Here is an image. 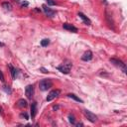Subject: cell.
Listing matches in <instances>:
<instances>
[{"mask_svg":"<svg viewBox=\"0 0 127 127\" xmlns=\"http://www.w3.org/2000/svg\"><path fill=\"white\" fill-rule=\"evenodd\" d=\"M53 87V82L51 80L49 79H46V80H41L40 83H39V87L42 91H46L48 90L49 88H51Z\"/></svg>","mask_w":127,"mask_h":127,"instance_id":"obj_1","label":"cell"},{"mask_svg":"<svg viewBox=\"0 0 127 127\" xmlns=\"http://www.w3.org/2000/svg\"><path fill=\"white\" fill-rule=\"evenodd\" d=\"M110 63L113 64V65L116 66V67H119L120 69L122 70V72H123L124 74H126V65H125L122 61L118 60V59H114V58H112V59H110Z\"/></svg>","mask_w":127,"mask_h":127,"instance_id":"obj_2","label":"cell"},{"mask_svg":"<svg viewBox=\"0 0 127 127\" xmlns=\"http://www.w3.org/2000/svg\"><path fill=\"white\" fill-rule=\"evenodd\" d=\"M72 67H73L72 64H63V65H61V66H59L57 69L60 71L61 73H63V74H67L71 72Z\"/></svg>","mask_w":127,"mask_h":127,"instance_id":"obj_3","label":"cell"},{"mask_svg":"<svg viewBox=\"0 0 127 127\" xmlns=\"http://www.w3.org/2000/svg\"><path fill=\"white\" fill-rule=\"evenodd\" d=\"M83 113H84V115L87 116V119H88L90 122L94 123V122L97 121V116H96L94 113H92L91 111L87 110V109H84V110H83Z\"/></svg>","mask_w":127,"mask_h":127,"instance_id":"obj_4","label":"cell"},{"mask_svg":"<svg viewBox=\"0 0 127 127\" xmlns=\"http://www.w3.org/2000/svg\"><path fill=\"white\" fill-rule=\"evenodd\" d=\"M61 94V90L60 89H54L50 92L47 96V101H52L53 99H55L56 97H58L59 95Z\"/></svg>","mask_w":127,"mask_h":127,"instance_id":"obj_5","label":"cell"},{"mask_svg":"<svg viewBox=\"0 0 127 127\" xmlns=\"http://www.w3.org/2000/svg\"><path fill=\"white\" fill-rule=\"evenodd\" d=\"M25 94H26L27 98H29V99L32 98V96L34 94V87L32 84H29V86L26 87V88H25Z\"/></svg>","mask_w":127,"mask_h":127,"instance_id":"obj_6","label":"cell"},{"mask_svg":"<svg viewBox=\"0 0 127 127\" xmlns=\"http://www.w3.org/2000/svg\"><path fill=\"white\" fill-rule=\"evenodd\" d=\"M42 8H43V10H44L45 14H46L48 17H51V18H52V17H54V16L56 15V12H55L54 10L51 9V8H49L47 5L44 4L43 6H42Z\"/></svg>","mask_w":127,"mask_h":127,"instance_id":"obj_7","label":"cell"},{"mask_svg":"<svg viewBox=\"0 0 127 127\" xmlns=\"http://www.w3.org/2000/svg\"><path fill=\"white\" fill-rule=\"evenodd\" d=\"M63 28L66 29V30H67V31L74 32V33H77L78 32V28L74 27V26H73V25L70 24V23H64L63 24Z\"/></svg>","mask_w":127,"mask_h":127,"instance_id":"obj_8","label":"cell"},{"mask_svg":"<svg viewBox=\"0 0 127 127\" xmlns=\"http://www.w3.org/2000/svg\"><path fill=\"white\" fill-rule=\"evenodd\" d=\"M91 59H92V53L90 52V51H87V52L84 53L82 55V57H81V60L82 61H86V62L90 61Z\"/></svg>","mask_w":127,"mask_h":127,"instance_id":"obj_9","label":"cell"},{"mask_svg":"<svg viewBox=\"0 0 127 127\" xmlns=\"http://www.w3.org/2000/svg\"><path fill=\"white\" fill-rule=\"evenodd\" d=\"M27 105H28L27 100H25L23 98H21V99H19L18 101H17V106H18V107L25 108V107H27Z\"/></svg>","mask_w":127,"mask_h":127,"instance_id":"obj_10","label":"cell"},{"mask_svg":"<svg viewBox=\"0 0 127 127\" xmlns=\"http://www.w3.org/2000/svg\"><path fill=\"white\" fill-rule=\"evenodd\" d=\"M79 16H80V19H81V20H82L84 23H86L87 25H90V24H91V21H90V20L87 18V17L83 14V13L80 12V13H79Z\"/></svg>","mask_w":127,"mask_h":127,"instance_id":"obj_11","label":"cell"},{"mask_svg":"<svg viewBox=\"0 0 127 127\" xmlns=\"http://www.w3.org/2000/svg\"><path fill=\"white\" fill-rule=\"evenodd\" d=\"M36 112H37V102H33L31 105V116H32V118L35 117Z\"/></svg>","mask_w":127,"mask_h":127,"instance_id":"obj_12","label":"cell"},{"mask_svg":"<svg viewBox=\"0 0 127 127\" xmlns=\"http://www.w3.org/2000/svg\"><path fill=\"white\" fill-rule=\"evenodd\" d=\"M9 69L11 71V75H12V79L13 80H16L17 78V74H18V70L15 69V67H13L11 65H9Z\"/></svg>","mask_w":127,"mask_h":127,"instance_id":"obj_13","label":"cell"},{"mask_svg":"<svg viewBox=\"0 0 127 127\" xmlns=\"http://www.w3.org/2000/svg\"><path fill=\"white\" fill-rule=\"evenodd\" d=\"M2 7L4 8L5 10H8V11H11V10L13 9L12 4L9 3V2H3V3H2Z\"/></svg>","mask_w":127,"mask_h":127,"instance_id":"obj_14","label":"cell"},{"mask_svg":"<svg viewBox=\"0 0 127 127\" xmlns=\"http://www.w3.org/2000/svg\"><path fill=\"white\" fill-rule=\"evenodd\" d=\"M67 96H69L70 98H72V99H74V100H75V101H78V102H80V103H82V102H83V100H82V99H80L79 96H77V95L74 94H67Z\"/></svg>","mask_w":127,"mask_h":127,"instance_id":"obj_15","label":"cell"},{"mask_svg":"<svg viewBox=\"0 0 127 127\" xmlns=\"http://www.w3.org/2000/svg\"><path fill=\"white\" fill-rule=\"evenodd\" d=\"M50 44V40L49 39H44V40H42L41 41V46L42 47H46Z\"/></svg>","mask_w":127,"mask_h":127,"instance_id":"obj_16","label":"cell"},{"mask_svg":"<svg viewBox=\"0 0 127 127\" xmlns=\"http://www.w3.org/2000/svg\"><path fill=\"white\" fill-rule=\"evenodd\" d=\"M3 90L8 94H12V89L9 87H6V86H3Z\"/></svg>","mask_w":127,"mask_h":127,"instance_id":"obj_17","label":"cell"},{"mask_svg":"<svg viewBox=\"0 0 127 127\" xmlns=\"http://www.w3.org/2000/svg\"><path fill=\"white\" fill-rule=\"evenodd\" d=\"M69 121H70L72 124H74V123H75V119H74V115H72V114L69 115Z\"/></svg>","mask_w":127,"mask_h":127,"instance_id":"obj_18","label":"cell"},{"mask_svg":"<svg viewBox=\"0 0 127 127\" xmlns=\"http://www.w3.org/2000/svg\"><path fill=\"white\" fill-rule=\"evenodd\" d=\"M46 1H47L48 5H50V6H54V5H56V1H55V0H46Z\"/></svg>","mask_w":127,"mask_h":127,"instance_id":"obj_19","label":"cell"},{"mask_svg":"<svg viewBox=\"0 0 127 127\" xmlns=\"http://www.w3.org/2000/svg\"><path fill=\"white\" fill-rule=\"evenodd\" d=\"M40 71L43 73V74H48L49 73V71L47 69H45V67H40Z\"/></svg>","mask_w":127,"mask_h":127,"instance_id":"obj_20","label":"cell"},{"mask_svg":"<svg viewBox=\"0 0 127 127\" xmlns=\"http://www.w3.org/2000/svg\"><path fill=\"white\" fill-rule=\"evenodd\" d=\"M0 80H1V81H4L5 80H4V75H3V73L1 72V71H0Z\"/></svg>","mask_w":127,"mask_h":127,"instance_id":"obj_21","label":"cell"},{"mask_svg":"<svg viewBox=\"0 0 127 127\" xmlns=\"http://www.w3.org/2000/svg\"><path fill=\"white\" fill-rule=\"evenodd\" d=\"M21 5H22L23 7H24V6L26 7V6H28V5H29V3H28V2H26V1H24V2H22V3H21Z\"/></svg>","mask_w":127,"mask_h":127,"instance_id":"obj_22","label":"cell"},{"mask_svg":"<svg viewBox=\"0 0 127 127\" xmlns=\"http://www.w3.org/2000/svg\"><path fill=\"white\" fill-rule=\"evenodd\" d=\"M21 116H24L25 118H26V119H28V118H29V117H28V114H26V113H22Z\"/></svg>","mask_w":127,"mask_h":127,"instance_id":"obj_23","label":"cell"},{"mask_svg":"<svg viewBox=\"0 0 127 127\" xmlns=\"http://www.w3.org/2000/svg\"><path fill=\"white\" fill-rule=\"evenodd\" d=\"M57 109H59V106H54V110H57Z\"/></svg>","mask_w":127,"mask_h":127,"instance_id":"obj_24","label":"cell"},{"mask_svg":"<svg viewBox=\"0 0 127 127\" xmlns=\"http://www.w3.org/2000/svg\"><path fill=\"white\" fill-rule=\"evenodd\" d=\"M4 46V44L2 43V42H0V47H3Z\"/></svg>","mask_w":127,"mask_h":127,"instance_id":"obj_25","label":"cell"},{"mask_svg":"<svg viewBox=\"0 0 127 127\" xmlns=\"http://www.w3.org/2000/svg\"><path fill=\"white\" fill-rule=\"evenodd\" d=\"M77 125H78V126H82L83 124H82V123H79V124H77Z\"/></svg>","mask_w":127,"mask_h":127,"instance_id":"obj_26","label":"cell"}]
</instances>
